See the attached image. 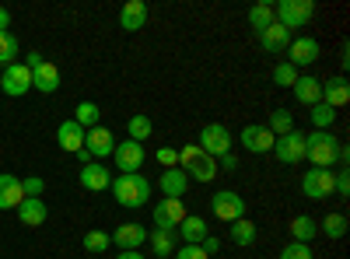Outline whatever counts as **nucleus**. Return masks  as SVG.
<instances>
[{
    "instance_id": "f257e3e1",
    "label": "nucleus",
    "mask_w": 350,
    "mask_h": 259,
    "mask_svg": "<svg viewBox=\"0 0 350 259\" xmlns=\"http://www.w3.org/2000/svg\"><path fill=\"white\" fill-rule=\"evenodd\" d=\"M109 189L116 196V204L126 207V210H137V207H148L151 204V182L144 179L140 172H133V176H116Z\"/></svg>"
},
{
    "instance_id": "f03ea898",
    "label": "nucleus",
    "mask_w": 350,
    "mask_h": 259,
    "mask_svg": "<svg viewBox=\"0 0 350 259\" xmlns=\"http://www.w3.org/2000/svg\"><path fill=\"white\" fill-rule=\"evenodd\" d=\"M336 154H340V140L329 130H312L305 137V158L315 168H333L336 165Z\"/></svg>"
},
{
    "instance_id": "7ed1b4c3",
    "label": "nucleus",
    "mask_w": 350,
    "mask_h": 259,
    "mask_svg": "<svg viewBox=\"0 0 350 259\" xmlns=\"http://www.w3.org/2000/svg\"><path fill=\"white\" fill-rule=\"evenodd\" d=\"M179 168L193 182H214V176H217V161L211 154H203L196 144H186V148L179 151Z\"/></svg>"
},
{
    "instance_id": "20e7f679",
    "label": "nucleus",
    "mask_w": 350,
    "mask_h": 259,
    "mask_svg": "<svg viewBox=\"0 0 350 259\" xmlns=\"http://www.w3.org/2000/svg\"><path fill=\"white\" fill-rule=\"evenodd\" d=\"M315 14V4L312 0H280V4L273 8V21L284 25L287 32H295V28H305Z\"/></svg>"
},
{
    "instance_id": "39448f33",
    "label": "nucleus",
    "mask_w": 350,
    "mask_h": 259,
    "mask_svg": "<svg viewBox=\"0 0 350 259\" xmlns=\"http://www.w3.org/2000/svg\"><path fill=\"white\" fill-rule=\"evenodd\" d=\"M196 148L203 154H211L214 161L224 158V154H231V130L224 123H207V126L200 130V137H196Z\"/></svg>"
},
{
    "instance_id": "423d86ee",
    "label": "nucleus",
    "mask_w": 350,
    "mask_h": 259,
    "mask_svg": "<svg viewBox=\"0 0 350 259\" xmlns=\"http://www.w3.org/2000/svg\"><path fill=\"white\" fill-rule=\"evenodd\" d=\"M211 214H214L217 221H224V224L245 217V196H239L235 189H217V193L211 196Z\"/></svg>"
},
{
    "instance_id": "0eeeda50",
    "label": "nucleus",
    "mask_w": 350,
    "mask_h": 259,
    "mask_svg": "<svg viewBox=\"0 0 350 259\" xmlns=\"http://www.w3.org/2000/svg\"><path fill=\"white\" fill-rule=\"evenodd\" d=\"M144 158H148V151H144V144L137 140H116V151H112V161L116 168H120V176H133V172L144 165Z\"/></svg>"
},
{
    "instance_id": "6e6552de",
    "label": "nucleus",
    "mask_w": 350,
    "mask_h": 259,
    "mask_svg": "<svg viewBox=\"0 0 350 259\" xmlns=\"http://www.w3.org/2000/svg\"><path fill=\"white\" fill-rule=\"evenodd\" d=\"M0 92H4L8 98H21L32 92V70H28L21 60L4 67V74H0Z\"/></svg>"
},
{
    "instance_id": "1a4fd4ad",
    "label": "nucleus",
    "mask_w": 350,
    "mask_h": 259,
    "mask_svg": "<svg viewBox=\"0 0 350 259\" xmlns=\"http://www.w3.org/2000/svg\"><path fill=\"white\" fill-rule=\"evenodd\" d=\"M273 154H277L280 165H301L305 161V133L291 130V133L277 137L273 140Z\"/></svg>"
},
{
    "instance_id": "9d476101",
    "label": "nucleus",
    "mask_w": 350,
    "mask_h": 259,
    "mask_svg": "<svg viewBox=\"0 0 350 259\" xmlns=\"http://www.w3.org/2000/svg\"><path fill=\"white\" fill-rule=\"evenodd\" d=\"M333 168H308L305 176H301V193L308 200H326L333 196Z\"/></svg>"
},
{
    "instance_id": "9b49d317",
    "label": "nucleus",
    "mask_w": 350,
    "mask_h": 259,
    "mask_svg": "<svg viewBox=\"0 0 350 259\" xmlns=\"http://www.w3.org/2000/svg\"><path fill=\"white\" fill-rule=\"evenodd\" d=\"M151 217H154V228H165V232H175V228L183 224V217H186V207H183V200L161 196L158 204H154V210H151Z\"/></svg>"
},
{
    "instance_id": "f8f14e48",
    "label": "nucleus",
    "mask_w": 350,
    "mask_h": 259,
    "mask_svg": "<svg viewBox=\"0 0 350 259\" xmlns=\"http://www.w3.org/2000/svg\"><path fill=\"white\" fill-rule=\"evenodd\" d=\"M273 133L267 130V123H245L242 126V148L249 154H270L273 151Z\"/></svg>"
},
{
    "instance_id": "ddd939ff",
    "label": "nucleus",
    "mask_w": 350,
    "mask_h": 259,
    "mask_svg": "<svg viewBox=\"0 0 350 259\" xmlns=\"http://www.w3.org/2000/svg\"><path fill=\"white\" fill-rule=\"evenodd\" d=\"M319 53H323V49H319V42L312 39V36H301V39H291V46H287V64L291 67H312L315 60H319Z\"/></svg>"
},
{
    "instance_id": "4468645a",
    "label": "nucleus",
    "mask_w": 350,
    "mask_h": 259,
    "mask_svg": "<svg viewBox=\"0 0 350 259\" xmlns=\"http://www.w3.org/2000/svg\"><path fill=\"white\" fill-rule=\"evenodd\" d=\"M84 151L92 154L95 161H98V158H112V151H116V137H112V130H109V126L88 130V133H84Z\"/></svg>"
},
{
    "instance_id": "2eb2a0df",
    "label": "nucleus",
    "mask_w": 350,
    "mask_h": 259,
    "mask_svg": "<svg viewBox=\"0 0 350 259\" xmlns=\"http://www.w3.org/2000/svg\"><path fill=\"white\" fill-rule=\"evenodd\" d=\"M77 182H81L88 193H105V189L112 186V172H109L102 161H92V165H84V168H81Z\"/></svg>"
},
{
    "instance_id": "dca6fc26",
    "label": "nucleus",
    "mask_w": 350,
    "mask_h": 259,
    "mask_svg": "<svg viewBox=\"0 0 350 259\" xmlns=\"http://www.w3.org/2000/svg\"><path fill=\"white\" fill-rule=\"evenodd\" d=\"M144 242H148V228L144 224H120L112 232V245H120L123 252H137Z\"/></svg>"
},
{
    "instance_id": "f3484780",
    "label": "nucleus",
    "mask_w": 350,
    "mask_h": 259,
    "mask_svg": "<svg viewBox=\"0 0 350 259\" xmlns=\"http://www.w3.org/2000/svg\"><path fill=\"white\" fill-rule=\"evenodd\" d=\"M291 92H295V98L301 102V105H315V102H323V81L319 77H312V74H298V81L291 84Z\"/></svg>"
},
{
    "instance_id": "a211bd4d",
    "label": "nucleus",
    "mask_w": 350,
    "mask_h": 259,
    "mask_svg": "<svg viewBox=\"0 0 350 259\" xmlns=\"http://www.w3.org/2000/svg\"><path fill=\"white\" fill-rule=\"evenodd\" d=\"M144 25H148V4L144 0H126L120 8V28L123 32H140Z\"/></svg>"
},
{
    "instance_id": "6ab92c4d",
    "label": "nucleus",
    "mask_w": 350,
    "mask_h": 259,
    "mask_svg": "<svg viewBox=\"0 0 350 259\" xmlns=\"http://www.w3.org/2000/svg\"><path fill=\"white\" fill-rule=\"evenodd\" d=\"M323 102H326L329 109H343V105L350 102V81H347V74L323 81Z\"/></svg>"
},
{
    "instance_id": "aec40b11",
    "label": "nucleus",
    "mask_w": 350,
    "mask_h": 259,
    "mask_svg": "<svg viewBox=\"0 0 350 259\" xmlns=\"http://www.w3.org/2000/svg\"><path fill=\"white\" fill-rule=\"evenodd\" d=\"M175 235L183 238V245H200L203 238L211 235V228H207V221H203V217H196V214H186V217H183V224L175 228Z\"/></svg>"
},
{
    "instance_id": "412c9836",
    "label": "nucleus",
    "mask_w": 350,
    "mask_h": 259,
    "mask_svg": "<svg viewBox=\"0 0 350 259\" xmlns=\"http://www.w3.org/2000/svg\"><path fill=\"white\" fill-rule=\"evenodd\" d=\"M21 200H25L21 179L11 176V172H0V210H18Z\"/></svg>"
},
{
    "instance_id": "4be33fe9",
    "label": "nucleus",
    "mask_w": 350,
    "mask_h": 259,
    "mask_svg": "<svg viewBox=\"0 0 350 259\" xmlns=\"http://www.w3.org/2000/svg\"><path fill=\"white\" fill-rule=\"evenodd\" d=\"M18 217H21L25 228H39V224H46L49 210H46V204H42V196H25L21 204H18Z\"/></svg>"
},
{
    "instance_id": "5701e85b",
    "label": "nucleus",
    "mask_w": 350,
    "mask_h": 259,
    "mask_svg": "<svg viewBox=\"0 0 350 259\" xmlns=\"http://www.w3.org/2000/svg\"><path fill=\"white\" fill-rule=\"evenodd\" d=\"M291 39H295V32H287L284 25H270V28H262L259 32V46L267 49V53H284L287 46H291Z\"/></svg>"
},
{
    "instance_id": "b1692460",
    "label": "nucleus",
    "mask_w": 350,
    "mask_h": 259,
    "mask_svg": "<svg viewBox=\"0 0 350 259\" xmlns=\"http://www.w3.org/2000/svg\"><path fill=\"white\" fill-rule=\"evenodd\" d=\"M32 88H36V92H42V95L60 92V70H56L49 60H42V64L32 70Z\"/></svg>"
},
{
    "instance_id": "393cba45",
    "label": "nucleus",
    "mask_w": 350,
    "mask_h": 259,
    "mask_svg": "<svg viewBox=\"0 0 350 259\" xmlns=\"http://www.w3.org/2000/svg\"><path fill=\"white\" fill-rule=\"evenodd\" d=\"M186 189H189V176H186L183 168H165V172H161V196L183 200Z\"/></svg>"
},
{
    "instance_id": "a878e982",
    "label": "nucleus",
    "mask_w": 350,
    "mask_h": 259,
    "mask_svg": "<svg viewBox=\"0 0 350 259\" xmlns=\"http://www.w3.org/2000/svg\"><path fill=\"white\" fill-rule=\"evenodd\" d=\"M56 144H60L67 154H77L84 148V130L74 120H67V123H60V130H56Z\"/></svg>"
},
{
    "instance_id": "bb28decb",
    "label": "nucleus",
    "mask_w": 350,
    "mask_h": 259,
    "mask_svg": "<svg viewBox=\"0 0 350 259\" xmlns=\"http://www.w3.org/2000/svg\"><path fill=\"white\" fill-rule=\"evenodd\" d=\"M148 245H151V252H158V259H168L179 249V235L165 232V228H154V232H148Z\"/></svg>"
},
{
    "instance_id": "cd10ccee",
    "label": "nucleus",
    "mask_w": 350,
    "mask_h": 259,
    "mask_svg": "<svg viewBox=\"0 0 350 259\" xmlns=\"http://www.w3.org/2000/svg\"><path fill=\"white\" fill-rule=\"evenodd\" d=\"M291 235H295V238H291V242H312L315 235H319V224L308 217V214H298L295 221H291Z\"/></svg>"
},
{
    "instance_id": "c85d7f7f",
    "label": "nucleus",
    "mask_w": 350,
    "mask_h": 259,
    "mask_svg": "<svg viewBox=\"0 0 350 259\" xmlns=\"http://www.w3.org/2000/svg\"><path fill=\"white\" fill-rule=\"evenodd\" d=\"M126 133H130V140L144 144V140H148V137L154 133V123H151V116H144V112L130 116V120H126Z\"/></svg>"
},
{
    "instance_id": "c756f323",
    "label": "nucleus",
    "mask_w": 350,
    "mask_h": 259,
    "mask_svg": "<svg viewBox=\"0 0 350 259\" xmlns=\"http://www.w3.org/2000/svg\"><path fill=\"white\" fill-rule=\"evenodd\" d=\"M256 235H259V232H256V224H252L249 217L231 221V242H235V245H242V249H245V245H252V242H256Z\"/></svg>"
},
{
    "instance_id": "7c9ffc66",
    "label": "nucleus",
    "mask_w": 350,
    "mask_h": 259,
    "mask_svg": "<svg viewBox=\"0 0 350 259\" xmlns=\"http://www.w3.org/2000/svg\"><path fill=\"white\" fill-rule=\"evenodd\" d=\"M18 56H21V42L14 39V32L8 28V32H0V64L11 67V64H18Z\"/></svg>"
},
{
    "instance_id": "2f4dec72",
    "label": "nucleus",
    "mask_w": 350,
    "mask_h": 259,
    "mask_svg": "<svg viewBox=\"0 0 350 259\" xmlns=\"http://www.w3.org/2000/svg\"><path fill=\"white\" fill-rule=\"evenodd\" d=\"M319 232H323L326 238H343L347 235V214H326L323 221H319Z\"/></svg>"
},
{
    "instance_id": "473e14b6",
    "label": "nucleus",
    "mask_w": 350,
    "mask_h": 259,
    "mask_svg": "<svg viewBox=\"0 0 350 259\" xmlns=\"http://www.w3.org/2000/svg\"><path fill=\"white\" fill-rule=\"evenodd\" d=\"M98 116H102V109L95 105V102H81L77 105V116H74V123L88 133V130H95L98 126Z\"/></svg>"
},
{
    "instance_id": "72a5a7b5",
    "label": "nucleus",
    "mask_w": 350,
    "mask_h": 259,
    "mask_svg": "<svg viewBox=\"0 0 350 259\" xmlns=\"http://www.w3.org/2000/svg\"><path fill=\"white\" fill-rule=\"evenodd\" d=\"M267 130H270L273 137H284V133L295 130V116H291L287 109H273V112H270V123H267Z\"/></svg>"
},
{
    "instance_id": "f704fd0d",
    "label": "nucleus",
    "mask_w": 350,
    "mask_h": 259,
    "mask_svg": "<svg viewBox=\"0 0 350 259\" xmlns=\"http://www.w3.org/2000/svg\"><path fill=\"white\" fill-rule=\"evenodd\" d=\"M308 116H312L315 130H329V126L336 123V109H329L326 102H315V105H312V112H308Z\"/></svg>"
},
{
    "instance_id": "c9c22d12",
    "label": "nucleus",
    "mask_w": 350,
    "mask_h": 259,
    "mask_svg": "<svg viewBox=\"0 0 350 259\" xmlns=\"http://www.w3.org/2000/svg\"><path fill=\"white\" fill-rule=\"evenodd\" d=\"M249 25L256 28V32L270 28V25H273V4H256V8L249 11Z\"/></svg>"
},
{
    "instance_id": "e433bc0d",
    "label": "nucleus",
    "mask_w": 350,
    "mask_h": 259,
    "mask_svg": "<svg viewBox=\"0 0 350 259\" xmlns=\"http://www.w3.org/2000/svg\"><path fill=\"white\" fill-rule=\"evenodd\" d=\"M109 245H112V235H109V232H98V228H95V232L84 235V249H88V252H105Z\"/></svg>"
},
{
    "instance_id": "4c0bfd02",
    "label": "nucleus",
    "mask_w": 350,
    "mask_h": 259,
    "mask_svg": "<svg viewBox=\"0 0 350 259\" xmlns=\"http://www.w3.org/2000/svg\"><path fill=\"white\" fill-rule=\"evenodd\" d=\"M295 81H298V70L291 67L287 60L273 67V84H277V88H291V84H295Z\"/></svg>"
},
{
    "instance_id": "58836bf2",
    "label": "nucleus",
    "mask_w": 350,
    "mask_h": 259,
    "mask_svg": "<svg viewBox=\"0 0 350 259\" xmlns=\"http://www.w3.org/2000/svg\"><path fill=\"white\" fill-rule=\"evenodd\" d=\"M280 259H315V256H312V245L305 242H287L280 249Z\"/></svg>"
},
{
    "instance_id": "ea45409f",
    "label": "nucleus",
    "mask_w": 350,
    "mask_h": 259,
    "mask_svg": "<svg viewBox=\"0 0 350 259\" xmlns=\"http://www.w3.org/2000/svg\"><path fill=\"white\" fill-rule=\"evenodd\" d=\"M21 193L25 196H42L46 193V182L39 176H28V179H21Z\"/></svg>"
},
{
    "instance_id": "a19ab883",
    "label": "nucleus",
    "mask_w": 350,
    "mask_h": 259,
    "mask_svg": "<svg viewBox=\"0 0 350 259\" xmlns=\"http://www.w3.org/2000/svg\"><path fill=\"white\" fill-rule=\"evenodd\" d=\"M158 165H165V168H179V151L175 148H158Z\"/></svg>"
},
{
    "instance_id": "79ce46f5",
    "label": "nucleus",
    "mask_w": 350,
    "mask_h": 259,
    "mask_svg": "<svg viewBox=\"0 0 350 259\" xmlns=\"http://www.w3.org/2000/svg\"><path fill=\"white\" fill-rule=\"evenodd\" d=\"M175 259H211V256L200 245H183V249H175Z\"/></svg>"
},
{
    "instance_id": "37998d69",
    "label": "nucleus",
    "mask_w": 350,
    "mask_h": 259,
    "mask_svg": "<svg viewBox=\"0 0 350 259\" xmlns=\"http://www.w3.org/2000/svg\"><path fill=\"white\" fill-rule=\"evenodd\" d=\"M235 168H239V158H235V154L217 158V172H235Z\"/></svg>"
},
{
    "instance_id": "c03bdc74",
    "label": "nucleus",
    "mask_w": 350,
    "mask_h": 259,
    "mask_svg": "<svg viewBox=\"0 0 350 259\" xmlns=\"http://www.w3.org/2000/svg\"><path fill=\"white\" fill-rule=\"evenodd\" d=\"M200 249H203V252H207V256H214V252H221V238H214V235H207V238H203V242H200Z\"/></svg>"
},
{
    "instance_id": "a18cd8bd",
    "label": "nucleus",
    "mask_w": 350,
    "mask_h": 259,
    "mask_svg": "<svg viewBox=\"0 0 350 259\" xmlns=\"http://www.w3.org/2000/svg\"><path fill=\"white\" fill-rule=\"evenodd\" d=\"M21 64H25L28 70H36V67L42 64V53H36V49H32V53H28V56H25V60H21Z\"/></svg>"
},
{
    "instance_id": "49530a36",
    "label": "nucleus",
    "mask_w": 350,
    "mask_h": 259,
    "mask_svg": "<svg viewBox=\"0 0 350 259\" xmlns=\"http://www.w3.org/2000/svg\"><path fill=\"white\" fill-rule=\"evenodd\" d=\"M8 25H11V11L0 8V32H8Z\"/></svg>"
},
{
    "instance_id": "de8ad7c7",
    "label": "nucleus",
    "mask_w": 350,
    "mask_h": 259,
    "mask_svg": "<svg viewBox=\"0 0 350 259\" xmlns=\"http://www.w3.org/2000/svg\"><path fill=\"white\" fill-rule=\"evenodd\" d=\"M340 67H343V70L350 67V46H347V42H343V49H340Z\"/></svg>"
},
{
    "instance_id": "09e8293b",
    "label": "nucleus",
    "mask_w": 350,
    "mask_h": 259,
    "mask_svg": "<svg viewBox=\"0 0 350 259\" xmlns=\"http://www.w3.org/2000/svg\"><path fill=\"white\" fill-rule=\"evenodd\" d=\"M116 259H144V252H140V249H137V252H120Z\"/></svg>"
}]
</instances>
